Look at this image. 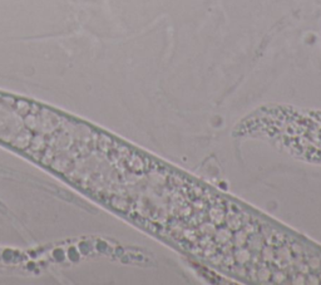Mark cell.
I'll return each mask as SVG.
<instances>
[{"instance_id":"cell-1","label":"cell","mask_w":321,"mask_h":285,"mask_svg":"<svg viewBox=\"0 0 321 285\" xmlns=\"http://www.w3.org/2000/svg\"><path fill=\"white\" fill-rule=\"evenodd\" d=\"M133 217L242 282L321 285V248L162 161L142 155Z\"/></svg>"},{"instance_id":"cell-2","label":"cell","mask_w":321,"mask_h":285,"mask_svg":"<svg viewBox=\"0 0 321 285\" xmlns=\"http://www.w3.org/2000/svg\"><path fill=\"white\" fill-rule=\"evenodd\" d=\"M235 133L266 140L293 157L321 164V112L265 107L246 117Z\"/></svg>"}]
</instances>
